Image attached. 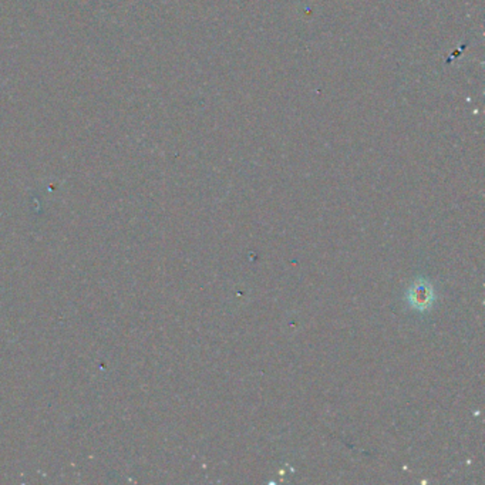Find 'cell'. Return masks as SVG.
Segmentation results:
<instances>
[{
	"instance_id": "obj_1",
	"label": "cell",
	"mask_w": 485,
	"mask_h": 485,
	"mask_svg": "<svg viewBox=\"0 0 485 485\" xmlns=\"http://www.w3.org/2000/svg\"><path fill=\"white\" fill-rule=\"evenodd\" d=\"M407 300L411 307L418 310L430 307L434 300V292L432 284L424 280H417L407 293Z\"/></svg>"
}]
</instances>
